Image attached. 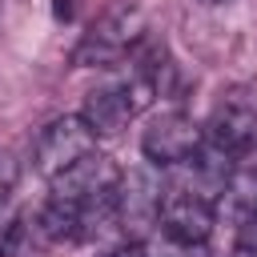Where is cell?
I'll return each mask as SVG.
<instances>
[{
    "mask_svg": "<svg viewBox=\"0 0 257 257\" xmlns=\"http://www.w3.org/2000/svg\"><path fill=\"white\" fill-rule=\"evenodd\" d=\"M145 32H149V20H145L141 4H128V0L112 4L84 28V36L72 48V64L76 68H112L141 48Z\"/></svg>",
    "mask_w": 257,
    "mask_h": 257,
    "instance_id": "2",
    "label": "cell"
},
{
    "mask_svg": "<svg viewBox=\"0 0 257 257\" xmlns=\"http://www.w3.org/2000/svg\"><path fill=\"white\" fill-rule=\"evenodd\" d=\"M16 181H20V165H16V157L8 149H0V201H8V193L16 189Z\"/></svg>",
    "mask_w": 257,
    "mask_h": 257,
    "instance_id": "11",
    "label": "cell"
},
{
    "mask_svg": "<svg viewBox=\"0 0 257 257\" xmlns=\"http://www.w3.org/2000/svg\"><path fill=\"white\" fill-rule=\"evenodd\" d=\"M205 145L225 153L229 161L245 157L257 145V108L241 96H225L205 124Z\"/></svg>",
    "mask_w": 257,
    "mask_h": 257,
    "instance_id": "7",
    "label": "cell"
},
{
    "mask_svg": "<svg viewBox=\"0 0 257 257\" xmlns=\"http://www.w3.org/2000/svg\"><path fill=\"white\" fill-rule=\"evenodd\" d=\"M116 189H120V169L108 153H96V149L48 181V197L76 217L84 237H92L116 213Z\"/></svg>",
    "mask_w": 257,
    "mask_h": 257,
    "instance_id": "1",
    "label": "cell"
},
{
    "mask_svg": "<svg viewBox=\"0 0 257 257\" xmlns=\"http://www.w3.org/2000/svg\"><path fill=\"white\" fill-rule=\"evenodd\" d=\"M141 112L137 96L128 92L124 80L116 84H104V88H92L84 96V108H80V120L96 133V137H116L120 128H128V120Z\"/></svg>",
    "mask_w": 257,
    "mask_h": 257,
    "instance_id": "8",
    "label": "cell"
},
{
    "mask_svg": "<svg viewBox=\"0 0 257 257\" xmlns=\"http://www.w3.org/2000/svg\"><path fill=\"white\" fill-rule=\"evenodd\" d=\"M149 257H209V245H193V241H173V237H161L153 245H145Z\"/></svg>",
    "mask_w": 257,
    "mask_h": 257,
    "instance_id": "10",
    "label": "cell"
},
{
    "mask_svg": "<svg viewBox=\"0 0 257 257\" xmlns=\"http://www.w3.org/2000/svg\"><path fill=\"white\" fill-rule=\"evenodd\" d=\"M221 193H225V201H229V209L241 225L257 221V169H241V173L233 169Z\"/></svg>",
    "mask_w": 257,
    "mask_h": 257,
    "instance_id": "9",
    "label": "cell"
},
{
    "mask_svg": "<svg viewBox=\"0 0 257 257\" xmlns=\"http://www.w3.org/2000/svg\"><path fill=\"white\" fill-rule=\"evenodd\" d=\"M104 257H149V253H145V245L133 241V245H120V249H112V253H104Z\"/></svg>",
    "mask_w": 257,
    "mask_h": 257,
    "instance_id": "13",
    "label": "cell"
},
{
    "mask_svg": "<svg viewBox=\"0 0 257 257\" xmlns=\"http://www.w3.org/2000/svg\"><path fill=\"white\" fill-rule=\"evenodd\" d=\"M52 12H56V20H72V12H76V0H56V4H52Z\"/></svg>",
    "mask_w": 257,
    "mask_h": 257,
    "instance_id": "14",
    "label": "cell"
},
{
    "mask_svg": "<svg viewBox=\"0 0 257 257\" xmlns=\"http://www.w3.org/2000/svg\"><path fill=\"white\" fill-rule=\"evenodd\" d=\"M217 225V201L185 189V185H169L165 197H161V213H157V229L161 237H173V241H193V245H205L209 233Z\"/></svg>",
    "mask_w": 257,
    "mask_h": 257,
    "instance_id": "5",
    "label": "cell"
},
{
    "mask_svg": "<svg viewBox=\"0 0 257 257\" xmlns=\"http://www.w3.org/2000/svg\"><path fill=\"white\" fill-rule=\"evenodd\" d=\"M96 149V133L80 120V112H68V116H56L48 120L40 133H36V145H32V165L40 177H60L64 169H72L80 157H88Z\"/></svg>",
    "mask_w": 257,
    "mask_h": 257,
    "instance_id": "3",
    "label": "cell"
},
{
    "mask_svg": "<svg viewBox=\"0 0 257 257\" xmlns=\"http://www.w3.org/2000/svg\"><path fill=\"white\" fill-rule=\"evenodd\" d=\"M161 181L149 173V169H133V173H120V189H116V221L120 229L141 245V237L157 225V213H161Z\"/></svg>",
    "mask_w": 257,
    "mask_h": 257,
    "instance_id": "6",
    "label": "cell"
},
{
    "mask_svg": "<svg viewBox=\"0 0 257 257\" xmlns=\"http://www.w3.org/2000/svg\"><path fill=\"white\" fill-rule=\"evenodd\" d=\"M229 257H257V241H241V245H237Z\"/></svg>",
    "mask_w": 257,
    "mask_h": 257,
    "instance_id": "15",
    "label": "cell"
},
{
    "mask_svg": "<svg viewBox=\"0 0 257 257\" xmlns=\"http://www.w3.org/2000/svg\"><path fill=\"white\" fill-rule=\"evenodd\" d=\"M20 241V221H0V257H12Z\"/></svg>",
    "mask_w": 257,
    "mask_h": 257,
    "instance_id": "12",
    "label": "cell"
},
{
    "mask_svg": "<svg viewBox=\"0 0 257 257\" xmlns=\"http://www.w3.org/2000/svg\"><path fill=\"white\" fill-rule=\"evenodd\" d=\"M205 145V128L189 116V112H165L157 116L145 137H141V153L149 165L157 169H173V165H189Z\"/></svg>",
    "mask_w": 257,
    "mask_h": 257,
    "instance_id": "4",
    "label": "cell"
},
{
    "mask_svg": "<svg viewBox=\"0 0 257 257\" xmlns=\"http://www.w3.org/2000/svg\"><path fill=\"white\" fill-rule=\"evenodd\" d=\"M253 241H257V221H253Z\"/></svg>",
    "mask_w": 257,
    "mask_h": 257,
    "instance_id": "17",
    "label": "cell"
},
{
    "mask_svg": "<svg viewBox=\"0 0 257 257\" xmlns=\"http://www.w3.org/2000/svg\"><path fill=\"white\" fill-rule=\"evenodd\" d=\"M201 4H225V0H201Z\"/></svg>",
    "mask_w": 257,
    "mask_h": 257,
    "instance_id": "16",
    "label": "cell"
}]
</instances>
